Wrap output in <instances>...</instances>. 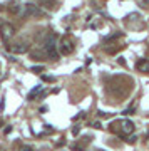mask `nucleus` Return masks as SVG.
<instances>
[{"instance_id":"f257e3e1","label":"nucleus","mask_w":149,"mask_h":151,"mask_svg":"<svg viewBox=\"0 0 149 151\" xmlns=\"http://www.w3.org/2000/svg\"><path fill=\"white\" fill-rule=\"evenodd\" d=\"M57 35L55 34H49L45 40H44V45L42 49L39 50V52H32V57L34 59H37L39 57H45V59H52L55 60L59 57V52H57Z\"/></svg>"},{"instance_id":"f03ea898","label":"nucleus","mask_w":149,"mask_h":151,"mask_svg":"<svg viewBox=\"0 0 149 151\" xmlns=\"http://www.w3.org/2000/svg\"><path fill=\"white\" fill-rule=\"evenodd\" d=\"M112 131H116V133H119L121 136H129L133 134L134 129H136V124L131 121V119H121V121H116L114 124H111Z\"/></svg>"},{"instance_id":"7ed1b4c3","label":"nucleus","mask_w":149,"mask_h":151,"mask_svg":"<svg viewBox=\"0 0 149 151\" xmlns=\"http://www.w3.org/2000/svg\"><path fill=\"white\" fill-rule=\"evenodd\" d=\"M74 50H75V45H74L72 37L65 35V37L60 39V44H59V52H60V54L62 55H70Z\"/></svg>"},{"instance_id":"20e7f679","label":"nucleus","mask_w":149,"mask_h":151,"mask_svg":"<svg viewBox=\"0 0 149 151\" xmlns=\"http://www.w3.org/2000/svg\"><path fill=\"white\" fill-rule=\"evenodd\" d=\"M22 15L24 17H44L45 12L40 9V5H35V4H24Z\"/></svg>"},{"instance_id":"39448f33","label":"nucleus","mask_w":149,"mask_h":151,"mask_svg":"<svg viewBox=\"0 0 149 151\" xmlns=\"http://www.w3.org/2000/svg\"><path fill=\"white\" fill-rule=\"evenodd\" d=\"M14 34H15V29H14L12 24L4 22V24L0 25V35H2V40H4V42H9V40L14 37Z\"/></svg>"},{"instance_id":"423d86ee","label":"nucleus","mask_w":149,"mask_h":151,"mask_svg":"<svg viewBox=\"0 0 149 151\" xmlns=\"http://www.w3.org/2000/svg\"><path fill=\"white\" fill-rule=\"evenodd\" d=\"M7 50L12 54H25L29 50V44L27 42H15L12 45H7Z\"/></svg>"},{"instance_id":"0eeeda50","label":"nucleus","mask_w":149,"mask_h":151,"mask_svg":"<svg viewBox=\"0 0 149 151\" xmlns=\"http://www.w3.org/2000/svg\"><path fill=\"white\" fill-rule=\"evenodd\" d=\"M7 10L10 12L12 15H22L24 5L20 4V0H10V2L7 4Z\"/></svg>"},{"instance_id":"6e6552de","label":"nucleus","mask_w":149,"mask_h":151,"mask_svg":"<svg viewBox=\"0 0 149 151\" xmlns=\"http://www.w3.org/2000/svg\"><path fill=\"white\" fill-rule=\"evenodd\" d=\"M136 67H138L139 72H146V74H148L149 72V59H139Z\"/></svg>"},{"instance_id":"1a4fd4ad","label":"nucleus","mask_w":149,"mask_h":151,"mask_svg":"<svg viewBox=\"0 0 149 151\" xmlns=\"http://www.w3.org/2000/svg\"><path fill=\"white\" fill-rule=\"evenodd\" d=\"M42 91H44V86H42V84H39V86H35V87L32 89V91L29 92V96H27V99H29V101H34L37 94H42Z\"/></svg>"},{"instance_id":"9d476101","label":"nucleus","mask_w":149,"mask_h":151,"mask_svg":"<svg viewBox=\"0 0 149 151\" xmlns=\"http://www.w3.org/2000/svg\"><path fill=\"white\" fill-rule=\"evenodd\" d=\"M39 4L47 9H55V0H39Z\"/></svg>"},{"instance_id":"9b49d317","label":"nucleus","mask_w":149,"mask_h":151,"mask_svg":"<svg viewBox=\"0 0 149 151\" xmlns=\"http://www.w3.org/2000/svg\"><path fill=\"white\" fill-rule=\"evenodd\" d=\"M119 37H122V34H114V35H111V37H107L106 40H104V42H111V40H116V39H119Z\"/></svg>"},{"instance_id":"f8f14e48","label":"nucleus","mask_w":149,"mask_h":151,"mask_svg":"<svg viewBox=\"0 0 149 151\" xmlns=\"http://www.w3.org/2000/svg\"><path fill=\"white\" fill-rule=\"evenodd\" d=\"M19 151H35L32 148V146H29V145H22L20 148H19Z\"/></svg>"},{"instance_id":"ddd939ff","label":"nucleus","mask_w":149,"mask_h":151,"mask_svg":"<svg viewBox=\"0 0 149 151\" xmlns=\"http://www.w3.org/2000/svg\"><path fill=\"white\" fill-rule=\"evenodd\" d=\"M136 139H138V138H136V136H126V141H128V143H136Z\"/></svg>"},{"instance_id":"4468645a","label":"nucleus","mask_w":149,"mask_h":151,"mask_svg":"<svg viewBox=\"0 0 149 151\" xmlns=\"http://www.w3.org/2000/svg\"><path fill=\"white\" fill-rule=\"evenodd\" d=\"M34 72H42L44 70V65H35V67H32Z\"/></svg>"},{"instance_id":"2eb2a0df","label":"nucleus","mask_w":149,"mask_h":151,"mask_svg":"<svg viewBox=\"0 0 149 151\" xmlns=\"http://www.w3.org/2000/svg\"><path fill=\"white\" fill-rule=\"evenodd\" d=\"M124 114H126V116H129V114H134V108H129V109H126V111H124Z\"/></svg>"},{"instance_id":"dca6fc26","label":"nucleus","mask_w":149,"mask_h":151,"mask_svg":"<svg viewBox=\"0 0 149 151\" xmlns=\"http://www.w3.org/2000/svg\"><path fill=\"white\" fill-rule=\"evenodd\" d=\"M42 79H44V81H47V82H52L54 81V77H49V76H44Z\"/></svg>"},{"instance_id":"f3484780","label":"nucleus","mask_w":149,"mask_h":151,"mask_svg":"<svg viewBox=\"0 0 149 151\" xmlns=\"http://www.w3.org/2000/svg\"><path fill=\"white\" fill-rule=\"evenodd\" d=\"M12 131V126H7L5 129H4V133H5V134H9V133H10Z\"/></svg>"},{"instance_id":"a211bd4d","label":"nucleus","mask_w":149,"mask_h":151,"mask_svg":"<svg viewBox=\"0 0 149 151\" xmlns=\"http://www.w3.org/2000/svg\"><path fill=\"white\" fill-rule=\"evenodd\" d=\"M92 126H94L96 129H101V128H102V126H101V123H94V124H92Z\"/></svg>"},{"instance_id":"6ab92c4d","label":"nucleus","mask_w":149,"mask_h":151,"mask_svg":"<svg viewBox=\"0 0 149 151\" xmlns=\"http://www.w3.org/2000/svg\"><path fill=\"white\" fill-rule=\"evenodd\" d=\"M72 133H74V136H77V134H79V128H77V126H75L74 129H72Z\"/></svg>"},{"instance_id":"aec40b11","label":"nucleus","mask_w":149,"mask_h":151,"mask_svg":"<svg viewBox=\"0 0 149 151\" xmlns=\"http://www.w3.org/2000/svg\"><path fill=\"white\" fill-rule=\"evenodd\" d=\"M96 151H104V150H96Z\"/></svg>"}]
</instances>
